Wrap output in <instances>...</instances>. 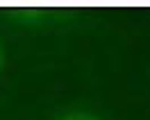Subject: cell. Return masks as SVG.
<instances>
[{"instance_id": "1", "label": "cell", "mask_w": 150, "mask_h": 120, "mask_svg": "<svg viewBox=\"0 0 150 120\" xmlns=\"http://www.w3.org/2000/svg\"><path fill=\"white\" fill-rule=\"evenodd\" d=\"M62 120H98V118H96V116H91V113H86V111H75V113L64 116Z\"/></svg>"}]
</instances>
